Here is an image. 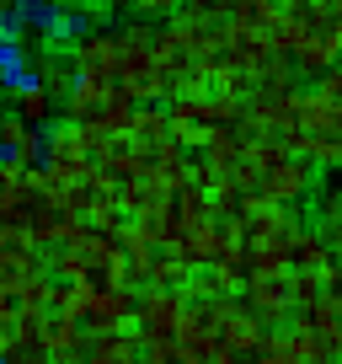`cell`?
I'll list each match as a JSON object with an SVG mask.
<instances>
[{"label": "cell", "instance_id": "cell-18", "mask_svg": "<svg viewBox=\"0 0 342 364\" xmlns=\"http://www.w3.org/2000/svg\"><path fill=\"white\" fill-rule=\"evenodd\" d=\"M187 0H134V11L139 16H171V11H182Z\"/></svg>", "mask_w": 342, "mask_h": 364}, {"label": "cell", "instance_id": "cell-13", "mask_svg": "<svg viewBox=\"0 0 342 364\" xmlns=\"http://www.w3.org/2000/svg\"><path fill=\"white\" fill-rule=\"evenodd\" d=\"M294 150L316 171H342V134H294Z\"/></svg>", "mask_w": 342, "mask_h": 364}, {"label": "cell", "instance_id": "cell-1", "mask_svg": "<svg viewBox=\"0 0 342 364\" xmlns=\"http://www.w3.org/2000/svg\"><path fill=\"white\" fill-rule=\"evenodd\" d=\"M118 43H123V54H118V86L134 102H166L171 80H166V65L155 59V48H150V27L145 22L118 27Z\"/></svg>", "mask_w": 342, "mask_h": 364}, {"label": "cell", "instance_id": "cell-16", "mask_svg": "<svg viewBox=\"0 0 342 364\" xmlns=\"http://www.w3.org/2000/svg\"><path fill=\"white\" fill-rule=\"evenodd\" d=\"M70 80H75V70H70V59H38V86L48 91V97H65L70 91Z\"/></svg>", "mask_w": 342, "mask_h": 364}, {"label": "cell", "instance_id": "cell-14", "mask_svg": "<svg viewBox=\"0 0 342 364\" xmlns=\"http://www.w3.org/2000/svg\"><path fill=\"white\" fill-rule=\"evenodd\" d=\"M289 268H310V273H326L331 268V241L321 230H299L294 252H289Z\"/></svg>", "mask_w": 342, "mask_h": 364}, {"label": "cell", "instance_id": "cell-15", "mask_svg": "<svg viewBox=\"0 0 342 364\" xmlns=\"http://www.w3.org/2000/svg\"><path fill=\"white\" fill-rule=\"evenodd\" d=\"M16 113H22L27 124H38V129H43V124H48V113H54V97H48V91L33 80L27 91H16Z\"/></svg>", "mask_w": 342, "mask_h": 364}, {"label": "cell", "instance_id": "cell-5", "mask_svg": "<svg viewBox=\"0 0 342 364\" xmlns=\"http://www.w3.org/2000/svg\"><path fill=\"white\" fill-rule=\"evenodd\" d=\"M134 284H96L92 295H86V316H80V327L86 332H118L128 327L134 332Z\"/></svg>", "mask_w": 342, "mask_h": 364}, {"label": "cell", "instance_id": "cell-10", "mask_svg": "<svg viewBox=\"0 0 342 364\" xmlns=\"http://www.w3.org/2000/svg\"><path fill=\"white\" fill-rule=\"evenodd\" d=\"M38 338H43L48 353H86V338H92V332L80 327L75 316L48 306V311H38Z\"/></svg>", "mask_w": 342, "mask_h": 364}, {"label": "cell", "instance_id": "cell-20", "mask_svg": "<svg viewBox=\"0 0 342 364\" xmlns=\"http://www.w3.org/2000/svg\"><path fill=\"white\" fill-rule=\"evenodd\" d=\"M43 364H86V353H48Z\"/></svg>", "mask_w": 342, "mask_h": 364}, {"label": "cell", "instance_id": "cell-12", "mask_svg": "<svg viewBox=\"0 0 342 364\" xmlns=\"http://www.w3.org/2000/svg\"><path fill=\"white\" fill-rule=\"evenodd\" d=\"M86 364H139V332H92L86 338Z\"/></svg>", "mask_w": 342, "mask_h": 364}, {"label": "cell", "instance_id": "cell-8", "mask_svg": "<svg viewBox=\"0 0 342 364\" xmlns=\"http://www.w3.org/2000/svg\"><path fill=\"white\" fill-rule=\"evenodd\" d=\"M118 80H96V75H75L70 80V91L59 97V107H65V118H75V124H96V118L107 113V102H113Z\"/></svg>", "mask_w": 342, "mask_h": 364}, {"label": "cell", "instance_id": "cell-4", "mask_svg": "<svg viewBox=\"0 0 342 364\" xmlns=\"http://www.w3.org/2000/svg\"><path fill=\"white\" fill-rule=\"evenodd\" d=\"M310 188H316V166H310L299 150H289V156H278L273 166H263L257 198H267V204H299Z\"/></svg>", "mask_w": 342, "mask_h": 364}, {"label": "cell", "instance_id": "cell-3", "mask_svg": "<svg viewBox=\"0 0 342 364\" xmlns=\"http://www.w3.org/2000/svg\"><path fill=\"white\" fill-rule=\"evenodd\" d=\"M182 311H187V295H182V289L150 284L145 295L134 300V332H139V343H177Z\"/></svg>", "mask_w": 342, "mask_h": 364}, {"label": "cell", "instance_id": "cell-9", "mask_svg": "<svg viewBox=\"0 0 342 364\" xmlns=\"http://www.w3.org/2000/svg\"><path fill=\"white\" fill-rule=\"evenodd\" d=\"M0 161L38 166V161H43V129L27 124L22 113H6V118H0Z\"/></svg>", "mask_w": 342, "mask_h": 364}, {"label": "cell", "instance_id": "cell-7", "mask_svg": "<svg viewBox=\"0 0 342 364\" xmlns=\"http://www.w3.org/2000/svg\"><path fill=\"white\" fill-rule=\"evenodd\" d=\"M241 295H246V306L257 311L263 321H284V316H294V289H289V268L284 273H263V279H246L241 284Z\"/></svg>", "mask_w": 342, "mask_h": 364}, {"label": "cell", "instance_id": "cell-19", "mask_svg": "<svg viewBox=\"0 0 342 364\" xmlns=\"http://www.w3.org/2000/svg\"><path fill=\"white\" fill-rule=\"evenodd\" d=\"M321 91H326L331 102H342V70L331 65V70H321Z\"/></svg>", "mask_w": 342, "mask_h": 364}, {"label": "cell", "instance_id": "cell-17", "mask_svg": "<svg viewBox=\"0 0 342 364\" xmlns=\"http://www.w3.org/2000/svg\"><path fill=\"white\" fill-rule=\"evenodd\" d=\"M321 225H326L321 236H331V241H337V230H342V171L331 177V188H326V193H321Z\"/></svg>", "mask_w": 342, "mask_h": 364}, {"label": "cell", "instance_id": "cell-6", "mask_svg": "<svg viewBox=\"0 0 342 364\" xmlns=\"http://www.w3.org/2000/svg\"><path fill=\"white\" fill-rule=\"evenodd\" d=\"M118 54H123L118 33H80L70 43V70L75 75H96V80H118Z\"/></svg>", "mask_w": 342, "mask_h": 364}, {"label": "cell", "instance_id": "cell-2", "mask_svg": "<svg viewBox=\"0 0 342 364\" xmlns=\"http://www.w3.org/2000/svg\"><path fill=\"white\" fill-rule=\"evenodd\" d=\"M342 65V11L326 6H305L299 11V48H294V70L321 75V70Z\"/></svg>", "mask_w": 342, "mask_h": 364}, {"label": "cell", "instance_id": "cell-11", "mask_svg": "<svg viewBox=\"0 0 342 364\" xmlns=\"http://www.w3.org/2000/svg\"><path fill=\"white\" fill-rule=\"evenodd\" d=\"M38 80V59L22 38H0V91H27Z\"/></svg>", "mask_w": 342, "mask_h": 364}]
</instances>
